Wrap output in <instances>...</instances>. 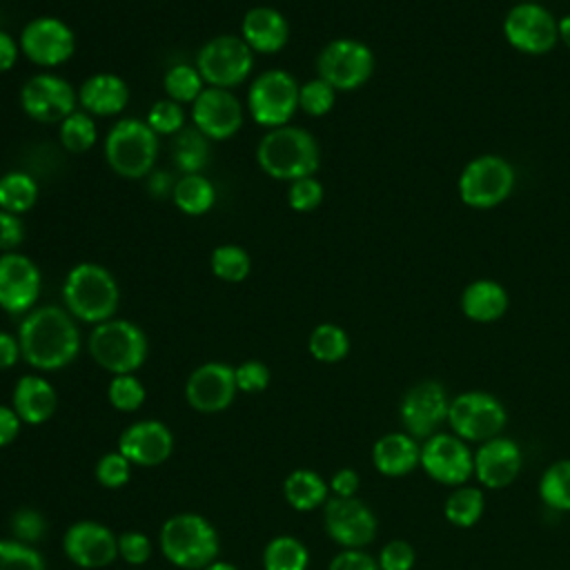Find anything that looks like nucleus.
Returning <instances> with one entry per match:
<instances>
[{"instance_id": "f8f14e48", "label": "nucleus", "mask_w": 570, "mask_h": 570, "mask_svg": "<svg viewBox=\"0 0 570 570\" xmlns=\"http://www.w3.org/2000/svg\"><path fill=\"white\" fill-rule=\"evenodd\" d=\"M18 100L31 120L60 125L78 109V89H73V85L58 73L40 71L20 87Z\"/></svg>"}, {"instance_id": "bf43d9fd", "label": "nucleus", "mask_w": 570, "mask_h": 570, "mask_svg": "<svg viewBox=\"0 0 570 570\" xmlns=\"http://www.w3.org/2000/svg\"><path fill=\"white\" fill-rule=\"evenodd\" d=\"M559 40L570 49V13L559 18Z\"/></svg>"}, {"instance_id": "c756f323", "label": "nucleus", "mask_w": 570, "mask_h": 570, "mask_svg": "<svg viewBox=\"0 0 570 570\" xmlns=\"http://www.w3.org/2000/svg\"><path fill=\"white\" fill-rule=\"evenodd\" d=\"M212 154V140L194 125L183 127L171 138V163L180 174H200Z\"/></svg>"}, {"instance_id": "052dcab7", "label": "nucleus", "mask_w": 570, "mask_h": 570, "mask_svg": "<svg viewBox=\"0 0 570 570\" xmlns=\"http://www.w3.org/2000/svg\"><path fill=\"white\" fill-rule=\"evenodd\" d=\"M203 570H238V568L234 563H227V561H212Z\"/></svg>"}, {"instance_id": "0eeeda50", "label": "nucleus", "mask_w": 570, "mask_h": 570, "mask_svg": "<svg viewBox=\"0 0 570 570\" xmlns=\"http://www.w3.org/2000/svg\"><path fill=\"white\" fill-rule=\"evenodd\" d=\"M298 80L285 69L261 71L247 89L245 109L252 120L265 129L289 125L298 111Z\"/></svg>"}, {"instance_id": "aec40b11", "label": "nucleus", "mask_w": 570, "mask_h": 570, "mask_svg": "<svg viewBox=\"0 0 570 570\" xmlns=\"http://www.w3.org/2000/svg\"><path fill=\"white\" fill-rule=\"evenodd\" d=\"M323 523L327 534L345 548L367 546L376 534V519L372 510L354 497L327 499Z\"/></svg>"}, {"instance_id": "20e7f679", "label": "nucleus", "mask_w": 570, "mask_h": 570, "mask_svg": "<svg viewBox=\"0 0 570 570\" xmlns=\"http://www.w3.org/2000/svg\"><path fill=\"white\" fill-rule=\"evenodd\" d=\"M160 136L140 118L116 120L102 142L109 169L122 178H147L156 169Z\"/></svg>"}, {"instance_id": "864d4df0", "label": "nucleus", "mask_w": 570, "mask_h": 570, "mask_svg": "<svg viewBox=\"0 0 570 570\" xmlns=\"http://www.w3.org/2000/svg\"><path fill=\"white\" fill-rule=\"evenodd\" d=\"M174 185H176V178L167 169H151V174L147 176V194L156 200L171 198Z\"/></svg>"}, {"instance_id": "09e8293b", "label": "nucleus", "mask_w": 570, "mask_h": 570, "mask_svg": "<svg viewBox=\"0 0 570 570\" xmlns=\"http://www.w3.org/2000/svg\"><path fill=\"white\" fill-rule=\"evenodd\" d=\"M412 566H414V548L407 541L394 539L383 546L379 554L381 570H412Z\"/></svg>"}, {"instance_id": "39448f33", "label": "nucleus", "mask_w": 570, "mask_h": 570, "mask_svg": "<svg viewBox=\"0 0 570 570\" xmlns=\"http://www.w3.org/2000/svg\"><path fill=\"white\" fill-rule=\"evenodd\" d=\"M91 358L107 372L134 374L147 358L149 341L140 325L127 318H109L94 325L87 341Z\"/></svg>"}, {"instance_id": "c85d7f7f", "label": "nucleus", "mask_w": 570, "mask_h": 570, "mask_svg": "<svg viewBox=\"0 0 570 570\" xmlns=\"http://www.w3.org/2000/svg\"><path fill=\"white\" fill-rule=\"evenodd\" d=\"M171 203L185 216H203L216 205V187L203 171L180 174L171 191Z\"/></svg>"}, {"instance_id": "a878e982", "label": "nucleus", "mask_w": 570, "mask_h": 570, "mask_svg": "<svg viewBox=\"0 0 570 570\" xmlns=\"http://www.w3.org/2000/svg\"><path fill=\"white\" fill-rule=\"evenodd\" d=\"M58 405V396L53 385L38 374L20 376L13 387V410L20 421L38 425L45 423Z\"/></svg>"}, {"instance_id": "2f4dec72", "label": "nucleus", "mask_w": 570, "mask_h": 570, "mask_svg": "<svg viewBox=\"0 0 570 570\" xmlns=\"http://www.w3.org/2000/svg\"><path fill=\"white\" fill-rule=\"evenodd\" d=\"M40 196L36 178L22 169H11L0 176V209L11 214L29 212Z\"/></svg>"}, {"instance_id": "c03bdc74", "label": "nucleus", "mask_w": 570, "mask_h": 570, "mask_svg": "<svg viewBox=\"0 0 570 570\" xmlns=\"http://www.w3.org/2000/svg\"><path fill=\"white\" fill-rule=\"evenodd\" d=\"M323 196H325V191L316 176L296 178L287 187V205L301 214L314 212L323 203Z\"/></svg>"}, {"instance_id": "dca6fc26", "label": "nucleus", "mask_w": 570, "mask_h": 570, "mask_svg": "<svg viewBox=\"0 0 570 570\" xmlns=\"http://www.w3.org/2000/svg\"><path fill=\"white\" fill-rule=\"evenodd\" d=\"M42 274L33 258L20 252L0 254V307L9 314H27L36 307Z\"/></svg>"}, {"instance_id": "72a5a7b5", "label": "nucleus", "mask_w": 570, "mask_h": 570, "mask_svg": "<svg viewBox=\"0 0 570 570\" xmlns=\"http://www.w3.org/2000/svg\"><path fill=\"white\" fill-rule=\"evenodd\" d=\"M58 138H60V145L69 154H85V151H89L96 145V140H98L96 118L78 107L73 114H69L58 125Z\"/></svg>"}, {"instance_id": "8fccbe9b", "label": "nucleus", "mask_w": 570, "mask_h": 570, "mask_svg": "<svg viewBox=\"0 0 570 570\" xmlns=\"http://www.w3.org/2000/svg\"><path fill=\"white\" fill-rule=\"evenodd\" d=\"M118 554L131 563V566H140L149 559L151 554V543L147 539V534L142 532H136V530H129V532H122L118 537Z\"/></svg>"}, {"instance_id": "9d476101", "label": "nucleus", "mask_w": 570, "mask_h": 570, "mask_svg": "<svg viewBox=\"0 0 570 570\" xmlns=\"http://www.w3.org/2000/svg\"><path fill=\"white\" fill-rule=\"evenodd\" d=\"M374 51L354 38L330 40L316 56V73L336 91H354L374 73Z\"/></svg>"}, {"instance_id": "a19ab883", "label": "nucleus", "mask_w": 570, "mask_h": 570, "mask_svg": "<svg viewBox=\"0 0 570 570\" xmlns=\"http://www.w3.org/2000/svg\"><path fill=\"white\" fill-rule=\"evenodd\" d=\"M336 102V89L321 80L318 76L303 82L298 89V109L305 111L307 116H325L332 111Z\"/></svg>"}, {"instance_id": "de8ad7c7", "label": "nucleus", "mask_w": 570, "mask_h": 570, "mask_svg": "<svg viewBox=\"0 0 570 570\" xmlns=\"http://www.w3.org/2000/svg\"><path fill=\"white\" fill-rule=\"evenodd\" d=\"M236 374V387L247 394L263 392L269 385V370L261 361H245L238 367H234Z\"/></svg>"}, {"instance_id": "412c9836", "label": "nucleus", "mask_w": 570, "mask_h": 570, "mask_svg": "<svg viewBox=\"0 0 570 570\" xmlns=\"http://www.w3.org/2000/svg\"><path fill=\"white\" fill-rule=\"evenodd\" d=\"M65 554L80 568H105L118 554V539L96 521H78L62 537Z\"/></svg>"}, {"instance_id": "58836bf2", "label": "nucleus", "mask_w": 570, "mask_h": 570, "mask_svg": "<svg viewBox=\"0 0 570 570\" xmlns=\"http://www.w3.org/2000/svg\"><path fill=\"white\" fill-rule=\"evenodd\" d=\"M539 494L552 510H570V459L552 463L539 481Z\"/></svg>"}, {"instance_id": "3c124183", "label": "nucleus", "mask_w": 570, "mask_h": 570, "mask_svg": "<svg viewBox=\"0 0 570 570\" xmlns=\"http://www.w3.org/2000/svg\"><path fill=\"white\" fill-rule=\"evenodd\" d=\"M24 240V223L18 214L0 209V252H16Z\"/></svg>"}, {"instance_id": "7ed1b4c3", "label": "nucleus", "mask_w": 570, "mask_h": 570, "mask_svg": "<svg viewBox=\"0 0 570 570\" xmlns=\"http://www.w3.org/2000/svg\"><path fill=\"white\" fill-rule=\"evenodd\" d=\"M62 303L73 318L98 325L114 318L120 303V289L107 267L82 261L73 265L62 281Z\"/></svg>"}, {"instance_id": "a211bd4d", "label": "nucleus", "mask_w": 570, "mask_h": 570, "mask_svg": "<svg viewBox=\"0 0 570 570\" xmlns=\"http://www.w3.org/2000/svg\"><path fill=\"white\" fill-rule=\"evenodd\" d=\"M423 470L443 485H463L474 474V454L456 434H432L421 445Z\"/></svg>"}, {"instance_id": "ea45409f", "label": "nucleus", "mask_w": 570, "mask_h": 570, "mask_svg": "<svg viewBox=\"0 0 570 570\" xmlns=\"http://www.w3.org/2000/svg\"><path fill=\"white\" fill-rule=\"evenodd\" d=\"M145 120L158 136H176L183 127H187L185 107L167 96L149 107Z\"/></svg>"}, {"instance_id": "e433bc0d", "label": "nucleus", "mask_w": 570, "mask_h": 570, "mask_svg": "<svg viewBox=\"0 0 570 570\" xmlns=\"http://www.w3.org/2000/svg\"><path fill=\"white\" fill-rule=\"evenodd\" d=\"M483 492L474 485H456V490L445 499V519L452 525L470 528L483 514Z\"/></svg>"}, {"instance_id": "ddd939ff", "label": "nucleus", "mask_w": 570, "mask_h": 570, "mask_svg": "<svg viewBox=\"0 0 570 570\" xmlns=\"http://www.w3.org/2000/svg\"><path fill=\"white\" fill-rule=\"evenodd\" d=\"M503 403L488 392H465L450 401L448 423L463 441H490L505 428Z\"/></svg>"}, {"instance_id": "79ce46f5", "label": "nucleus", "mask_w": 570, "mask_h": 570, "mask_svg": "<svg viewBox=\"0 0 570 570\" xmlns=\"http://www.w3.org/2000/svg\"><path fill=\"white\" fill-rule=\"evenodd\" d=\"M109 403L120 412H134L145 401V387L134 374H116L107 387Z\"/></svg>"}, {"instance_id": "13d9d810", "label": "nucleus", "mask_w": 570, "mask_h": 570, "mask_svg": "<svg viewBox=\"0 0 570 570\" xmlns=\"http://www.w3.org/2000/svg\"><path fill=\"white\" fill-rule=\"evenodd\" d=\"M18 56H20V45H18V40H16L11 33H7V31L0 29V73L13 69Z\"/></svg>"}, {"instance_id": "c9c22d12", "label": "nucleus", "mask_w": 570, "mask_h": 570, "mask_svg": "<svg viewBox=\"0 0 570 570\" xmlns=\"http://www.w3.org/2000/svg\"><path fill=\"white\" fill-rule=\"evenodd\" d=\"M212 274L223 283H240L252 272V258L245 247L234 243H223L214 247L209 256Z\"/></svg>"}, {"instance_id": "f257e3e1", "label": "nucleus", "mask_w": 570, "mask_h": 570, "mask_svg": "<svg viewBox=\"0 0 570 570\" xmlns=\"http://www.w3.org/2000/svg\"><path fill=\"white\" fill-rule=\"evenodd\" d=\"M22 358L42 372L69 365L80 350L76 318L58 305H40L24 314L18 327Z\"/></svg>"}, {"instance_id": "6ab92c4d", "label": "nucleus", "mask_w": 570, "mask_h": 570, "mask_svg": "<svg viewBox=\"0 0 570 570\" xmlns=\"http://www.w3.org/2000/svg\"><path fill=\"white\" fill-rule=\"evenodd\" d=\"M236 392L238 387H236L234 367L218 361L198 365L185 383L187 403L196 412H205V414H214L229 407Z\"/></svg>"}, {"instance_id": "49530a36", "label": "nucleus", "mask_w": 570, "mask_h": 570, "mask_svg": "<svg viewBox=\"0 0 570 570\" xmlns=\"http://www.w3.org/2000/svg\"><path fill=\"white\" fill-rule=\"evenodd\" d=\"M9 525H11L13 537H16L18 541H22V543H33V541H38V539L45 534V530H47L45 517H42L38 510H33V508H20V510H16Z\"/></svg>"}, {"instance_id": "a18cd8bd", "label": "nucleus", "mask_w": 570, "mask_h": 570, "mask_svg": "<svg viewBox=\"0 0 570 570\" xmlns=\"http://www.w3.org/2000/svg\"><path fill=\"white\" fill-rule=\"evenodd\" d=\"M131 463L120 452L105 454L96 465V479L105 488H122L129 481Z\"/></svg>"}, {"instance_id": "b1692460", "label": "nucleus", "mask_w": 570, "mask_h": 570, "mask_svg": "<svg viewBox=\"0 0 570 570\" xmlns=\"http://www.w3.org/2000/svg\"><path fill=\"white\" fill-rule=\"evenodd\" d=\"M129 85L111 71H98L82 80L78 87V107L89 116H118L129 105Z\"/></svg>"}, {"instance_id": "6e6d98bb", "label": "nucleus", "mask_w": 570, "mask_h": 570, "mask_svg": "<svg viewBox=\"0 0 570 570\" xmlns=\"http://www.w3.org/2000/svg\"><path fill=\"white\" fill-rule=\"evenodd\" d=\"M20 432V416L13 407L0 405V448L9 445Z\"/></svg>"}, {"instance_id": "9b49d317", "label": "nucleus", "mask_w": 570, "mask_h": 570, "mask_svg": "<svg viewBox=\"0 0 570 570\" xmlns=\"http://www.w3.org/2000/svg\"><path fill=\"white\" fill-rule=\"evenodd\" d=\"M503 38L525 56H543L559 42V20L543 4L519 2L503 18Z\"/></svg>"}, {"instance_id": "603ef678", "label": "nucleus", "mask_w": 570, "mask_h": 570, "mask_svg": "<svg viewBox=\"0 0 570 570\" xmlns=\"http://www.w3.org/2000/svg\"><path fill=\"white\" fill-rule=\"evenodd\" d=\"M327 570H381L379 561H374L367 552H361L358 548H347L338 552Z\"/></svg>"}, {"instance_id": "2eb2a0df", "label": "nucleus", "mask_w": 570, "mask_h": 570, "mask_svg": "<svg viewBox=\"0 0 570 570\" xmlns=\"http://www.w3.org/2000/svg\"><path fill=\"white\" fill-rule=\"evenodd\" d=\"M189 107L191 125L209 140L234 138L245 122V107L232 89L205 87Z\"/></svg>"}, {"instance_id": "4d7b16f0", "label": "nucleus", "mask_w": 570, "mask_h": 570, "mask_svg": "<svg viewBox=\"0 0 570 570\" xmlns=\"http://www.w3.org/2000/svg\"><path fill=\"white\" fill-rule=\"evenodd\" d=\"M20 343L18 336L0 330V370H9L18 363L20 358Z\"/></svg>"}, {"instance_id": "4be33fe9", "label": "nucleus", "mask_w": 570, "mask_h": 570, "mask_svg": "<svg viewBox=\"0 0 570 570\" xmlns=\"http://www.w3.org/2000/svg\"><path fill=\"white\" fill-rule=\"evenodd\" d=\"M174 448V436L169 428L160 421H138L131 423L118 441V452L134 465L151 468L169 459Z\"/></svg>"}, {"instance_id": "cd10ccee", "label": "nucleus", "mask_w": 570, "mask_h": 570, "mask_svg": "<svg viewBox=\"0 0 570 570\" xmlns=\"http://www.w3.org/2000/svg\"><path fill=\"white\" fill-rule=\"evenodd\" d=\"M372 461L385 476H403L421 463V448L407 432H390L374 443Z\"/></svg>"}, {"instance_id": "f03ea898", "label": "nucleus", "mask_w": 570, "mask_h": 570, "mask_svg": "<svg viewBox=\"0 0 570 570\" xmlns=\"http://www.w3.org/2000/svg\"><path fill=\"white\" fill-rule=\"evenodd\" d=\"M256 163L267 176L292 183L316 174L321 165V147L307 129L283 125L263 134L256 145Z\"/></svg>"}, {"instance_id": "5fc2aeb1", "label": "nucleus", "mask_w": 570, "mask_h": 570, "mask_svg": "<svg viewBox=\"0 0 570 570\" xmlns=\"http://www.w3.org/2000/svg\"><path fill=\"white\" fill-rule=\"evenodd\" d=\"M330 488H332L334 497H354L358 490V474L350 468H343L332 476Z\"/></svg>"}, {"instance_id": "6e6552de", "label": "nucleus", "mask_w": 570, "mask_h": 570, "mask_svg": "<svg viewBox=\"0 0 570 570\" xmlns=\"http://www.w3.org/2000/svg\"><path fill=\"white\" fill-rule=\"evenodd\" d=\"M514 183V167L503 156L481 154L461 169L456 191L463 205L472 209H492L512 194Z\"/></svg>"}, {"instance_id": "5701e85b", "label": "nucleus", "mask_w": 570, "mask_h": 570, "mask_svg": "<svg viewBox=\"0 0 570 570\" xmlns=\"http://www.w3.org/2000/svg\"><path fill=\"white\" fill-rule=\"evenodd\" d=\"M521 470V450L514 441L494 436L485 441L474 454V474L485 488L510 485Z\"/></svg>"}, {"instance_id": "473e14b6", "label": "nucleus", "mask_w": 570, "mask_h": 570, "mask_svg": "<svg viewBox=\"0 0 570 570\" xmlns=\"http://www.w3.org/2000/svg\"><path fill=\"white\" fill-rule=\"evenodd\" d=\"M309 354L321 363H338L350 352V336L336 323H321L307 338Z\"/></svg>"}, {"instance_id": "4468645a", "label": "nucleus", "mask_w": 570, "mask_h": 570, "mask_svg": "<svg viewBox=\"0 0 570 570\" xmlns=\"http://www.w3.org/2000/svg\"><path fill=\"white\" fill-rule=\"evenodd\" d=\"M18 45L20 53L29 62L42 69H53L73 56L76 33L65 20L56 16H38L22 27Z\"/></svg>"}, {"instance_id": "1a4fd4ad", "label": "nucleus", "mask_w": 570, "mask_h": 570, "mask_svg": "<svg viewBox=\"0 0 570 570\" xmlns=\"http://www.w3.org/2000/svg\"><path fill=\"white\" fill-rule=\"evenodd\" d=\"M254 51L234 33L214 36L196 53V69L207 87L234 89L243 85L254 69Z\"/></svg>"}, {"instance_id": "393cba45", "label": "nucleus", "mask_w": 570, "mask_h": 570, "mask_svg": "<svg viewBox=\"0 0 570 570\" xmlns=\"http://www.w3.org/2000/svg\"><path fill=\"white\" fill-rule=\"evenodd\" d=\"M240 38L254 53H278L289 42V22L274 7H252L240 20Z\"/></svg>"}, {"instance_id": "f704fd0d", "label": "nucleus", "mask_w": 570, "mask_h": 570, "mask_svg": "<svg viewBox=\"0 0 570 570\" xmlns=\"http://www.w3.org/2000/svg\"><path fill=\"white\" fill-rule=\"evenodd\" d=\"M205 87L207 85H205L200 71L196 69V65L176 62L163 76L165 96L176 100V102H180V105H191L200 96V91Z\"/></svg>"}, {"instance_id": "7c9ffc66", "label": "nucleus", "mask_w": 570, "mask_h": 570, "mask_svg": "<svg viewBox=\"0 0 570 570\" xmlns=\"http://www.w3.org/2000/svg\"><path fill=\"white\" fill-rule=\"evenodd\" d=\"M283 492L287 503L301 512L314 510L327 501V483L312 470H294L287 474Z\"/></svg>"}, {"instance_id": "4c0bfd02", "label": "nucleus", "mask_w": 570, "mask_h": 570, "mask_svg": "<svg viewBox=\"0 0 570 570\" xmlns=\"http://www.w3.org/2000/svg\"><path fill=\"white\" fill-rule=\"evenodd\" d=\"M307 561V548L294 537H276L263 552L265 570H305Z\"/></svg>"}, {"instance_id": "bb28decb", "label": "nucleus", "mask_w": 570, "mask_h": 570, "mask_svg": "<svg viewBox=\"0 0 570 570\" xmlns=\"http://www.w3.org/2000/svg\"><path fill=\"white\" fill-rule=\"evenodd\" d=\"M508 292L492 278H476L461 292V312L474 323L499 321L508 309Z\"/></svg>"}, {"instance_id": "423d86ee", "label": "nucleus", "mask_w": 570, "mask_h": 570, "mask_svg": "<svg viewBox=\"0 0 570 570\" xmlns=\"http://www.w3.org/2000/svg\"><path fill=\"white\" fill-rule=\"evenodd\" d=\"M160 550L174 566L198 570L216 559L218 534L200 514H174L160 528Z\"/></svg>"}, {"instance_id": "f3484780", "label": "nucleus", "mask_w": 570, "mask_h": 570, "mask_svg": "<svg viewBox=\"0 0 570 570\" xmlns=\"http://www.w3.org/2000/svg\"><path fill=\"white\" fill-rule=\"evenodd\" d=\"M450 401L439 381H421L412 385L401 401V423L414 439H430L443 421H448Z\"/></svg>"}, {"instance_id": "37998d69", "label": "nucleus", "mask_w": 570, "mask_h": 570, "mask_svg": "<svg viewBox=\"0 0 570 570\" xmlns=\"http://www.w3.org/2000/svg\"><path fill=\"white\" fill-rule=\"evenodd\" d=\"M0 570H45L38 550L18 539L0 541Z\"/></svg>"}]
</instances>
